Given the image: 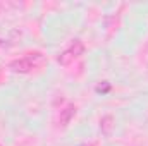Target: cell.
<instances>
[{
	"instance_id": "1",
	"label": "cell",
	"mask_w": 148,
	"mask_h": 146,
	"mask_svg": "<svg viewBox=\"0 0 148 146\" xmlns=\"http://www.w3.org/2000/svg\"><path fill=\"white\" fill-rule=\"evenodd\" d=\"M45 64V57L41 53H29L12 64V69L16 72H29L33 69H38Z\"/></svg>"
},
{
	"instance_id": "2",
	"label": "cell",
	"mask_w": 148,
	"mask_h": 146,
	"mask_svg": "<svg viewBox=\"0 0 148 146\" xmlns=\"http://www.w3.org/2000/svg\"><path fill=\"white\" fill-rule=\"evenodd\" d=\"M81 52H83V45H81L79 41H76L69 50H66V52L59 57V62H60L62 65H69L76 57H79V55H81Z\"/></svg>"
}]
</instances>
